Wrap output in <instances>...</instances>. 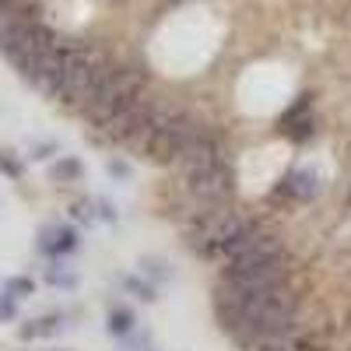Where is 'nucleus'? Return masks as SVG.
<instances>
[{
  "label": "nucleus",
  "mask_w": 351,
  "mask_h": 351,
  "mask_svg": "<svg viewBox=\"0 0 351 351\" xmlns=\"http://www.w3.org/2000/svg\"><path fill=\"white\" fill-rule=\"evenodd\" d=\"M211 313L218 330L236 344L239 351H256L302 319L306 295L295 281L267 288V291H250V295H221L211 291Z\"/></svg>",
  "instance_id": "f257e3e1"
},
{
  "label": "nucleus",
  "mask_w": 351,
  "mask_h": 351,
  "mask_svg": "<svg viewBox=\"0 0 351 351\" xmlns=\"http://www.w3.org/2000/svg\"><path fill=\"white\" fill-rule=\"evenodd\" d=\"M267 228H271L267 218L236 208V204H225V208H208L183 218L180 239L200 263H211V267L221 271L225 263L243 256Z\"/></svg>",
  "instance_id": "f03ea898"
},
{
  "label": "nucleus",
  "mask_w": 351,
  "mask_h": 351,
  "mask_svg": "<svg viewBox=\"0 0 351 351\" xmlns=\"http://www.w3.org/2000/svg\"><path fill=\"white\" fill-rule=\"evenodd\" d=\"M106 64H109V56L95 49L92 43L60 36V71H56V84H53L49 99L71 112H81Z\"/></svg>",
  "instance_id": "7ed1b4c3"
},
{
  "label": "nucleus",
  "mask_w": 351,
  "mask_h": 351,
  "mask_svg": "<svg viewBox=\"0 0 351 351\" xmlns=\"http://www.w3.org/2000/svg\"><path fill=\"white\" fill-rule=\"evenodd\" d=\"M144 88H148V74L134 64H116L109 60L92 88V95H88L84 109L77 112L81 120L88 123V130H102L109 120L120 109H127L134 99L144 95Z\"/></svg>",
  "instance_id": "20e7f679"
},
{
  "label": "nucleus",
  "mask_w": 351,
  "mask_h": 351,
  "mask_svg": "<svg viewBox=\"0 0 351 351\" xmlns=\"http://www.w3.org/2000/svg\"><path fill=\"white\" fill-rule=\"evenodd\" d=\"M299 274V260L295 253H285L271 263H250V267H221L211 291H221V295H250V291H267L278 285L295 281Z\"/></svg>",
  "instance_id": "39448f33"
},
{
  "label": "nucleus",
  "mask_w": 351,
  "mask_h": 351,
  "mask_svg": "<svg viewBox=\"0 0 351 351\" xmlns=\"http://www.w3.org/2000/svg\"><path fill=\"white\" fill-rule=\"evenodd\" d=\"M327 190V176L313 162H291L278 180L271 183V190L263 193V204L271 211H295V208H309L324 197Z\"/></svg>",
  "instance_id": "423d86ee"
},
{
  "label": "nucleus",
  "mask_w": 351,
  "mask_h": 351,
  "mask_svg": "<svg viewBox=\"0 0 351 351\" xmlns=\"http://www.w3.org/2000/svg\"><path fill=\"white\" fill-rule=\"evenodd\" d=\"M278 134L295 144V148H309V144L319 137V116H316V92L306 88L295 99L288 102V109L278 116Z\"/></svg>",
  "instance_id": "0eeeda50"
},
{
  "label": "nucleus",
  "mask_w": 351,
  "mask_h": 351,
  "mask_svg": "<svg viewBox=\"0 0 351 351\" xmlns=\"http://www.w3.org/2000/svg\"><path fill=\"white\" fill-rule=\"evenodd\" d=\"M81 246H84L81 228L71 225V221H46V225L36 228V253H39L46 263H53V260H71V256L81 253Z\"/></svg>",
  "instance_id": "6e6552de"
},
{
  "label": "nucleus",
  "mask_w": 351,
  "mask_h": 351,
  "mask_svg": "<svg viewBox=\"0 0 351 351\" xmlns=\"http://www.w3.org/2000/svg\"><path fill=\"white\" fill-rule=\"evenodd\" d=\"M77 313L71 309H46V313H36V316H28V319H18V341L21 344H36V341H53V337H60L67 334L74 324Z\"/></svg>",
  "instance_id": "1a4fd4ad"
},
{
  "label": "nucleus",
  "mask_w": 351,
  "mask_h": 351,
  "mask_svg": "<svg viewBox=\"0 0 351 351\" xmlns=\"http://www.w3.org/2000/svg\"><path fill=\"white\" fill-rule=\"evenodd\" d=\"M137 327H141V316H137L130 299H109L106 302V330H109L112 341L130 337Z\"/></svg>",
  "instance_id": "9d476101"
},
{
  "label": "nucleus",
  "mask_w": 351,
  "mask_h": 351,
  "mask_svg": "<svg viewBox=\"0 0 351 351\" xmlns=\"http://www.w3.org/2000/svg\"><path fill=\"white\" fill-rule=\"evenodd\" d=\"M137 274H141L144 281H152L158 291H165L176 278H180L176 263H172L169 256H162V253H141V256H137Z\"/></svg>",
  "instance_id": "9b49d317"
},
{
  "label": "nucleus",
  "mask_w": 351,
  "mask_h": 351,
  "mask_svg": "<svg viewBox=\"0 0 351 351\" xmlns=\"http://www.w3.org/2000/svg\"><path fill=\"white\" fill-rule=\"evenodd\" d=\"M116 288H120V295H130L134 302H141V306H155L158 299H162V291L152 285V281H144L137 271L130 274V271H120L116 274Z\"/></svg>",
  "instance_id": "f8f14e48"
},
{
  "label": "nucleus",
  "mask_w": 351,
  "mask_h": 351,
  "mask_svg": "<svg viewBox=\"0 0 351 351\" xmlns=\"http://www.w3.org/2000/svg\"><path fill=\"white\" fill-rule=\"evenodd\" d=\"M84 162H81V155H56L53 162H49V183H56V186H74V183H81L84 180Z\"/></svg>",
  "instance_id": "ddd939ff"
},
{
  "label": "nucleus",
  "mask_w": 351,
  "mask_h": 351,
  "mask_svg": "<svg viewBox=\"0 0 351 351\" xmlns=\"http://www.w3.org/2000/svg\"><path fill=\"white\" fill-rule=\"evenodd\" d=\"M43 285L53 288V291H77L81 274L71 267L67 260H53V263H46V267H43Z\"/></svg>",
  "instance_id": "4468645a"
},
{
  "label": "nucleus",
  "mask_w": 351,
  "mask_h": 351,
  "mask_svg": "<svg viewBox=\"0 0 351 351\" xmlns=\"http://www.w3.org/2000/svg\"><path fill=\"white\" fill-rule=\"evenodd\" d=\"M67 221L77 225L81 232H84V228H95V225H99V221H95V197H92V193L71 197V204H67Z\"/></svg>",
  "instance_id": "2eb2a0df"
},
{
  "label": "nucleus",
  "mask_w": 351,
  "mask_h": 351,
  "mask_svg": "<svg viewBox=\"0 0 351 351\" xmlns=\"http://www.w3.org/2000/svg\"><path fill=\"white\" fill-rule=\"evenodd\" d=\"M0 291L11 295V299H18V302H25V299H32L36 291H39V281L32 274H11V278L0 281Z\"/></svg>",
  "instance_id": "dca6fc26"
},
{
  "label": "nucleus",
  "mask_w": 351,
  "mask_h": 351,
  "mask_svg": "<svg viewBox=\"0 0 351 351\" xmlns=\"http://www.w3.org/2000/svg\"><path fill=\"white\" fill-rule=\"evenodd\" d=\"M25 155H18L14 148H0V176L11 183H25Z\"/></svg>",
  "instance_id": "f3484780"
},
{
  "label": "nucleus",
  "mask_w": 351,
  "mask_h": 351,
  "mask_svg": "<svg viewBox=\"0 0 351 351\" xmlns=\"http://www.w3.org/2000/svg\"><path fill=\"white\" fill-rule=\"evenodd\" d=\"M56 155H64L60 152V141H53V137H46V141H32V148H28V162H53Z\"/></svg>",
  "instance_id": "a211bd4d"
},
{
  "label": "nucleus",
  "mask_w": 351,
  "mask_h": 351,
  "mask_svg": "<svg viewBox=\"0 0 351 351\" xmlns=\"http://www.w3.org/2000/svg\"><path fill=\"white\" fill-rule=\"evenodd\" d=\"M92 197H95V221L99 225H120V208L109 197H99V193H92Z\"/></svg>",
  "instance_id": "6ab92c4d"
},
{
  "label": "nucleus",
  "mask_w": 351,
  "mask_h": 351,
  "mask_svg": "<svg viewBox=\"0 0 351 351\" xmlns=\"http://www.w3.org/2000/svg\"><path fill=\"white\" fill-rule=\"evenodd\" d=\"M106 172L112 176L116 183H130V176H134V165L123 158V155H109L106 158Z\"/></svg>",
  "instance_id": "aec40b11"
},
{
  "label": "nucleus",
  "mask_w": 351,
  "mask_h": 351,
  "mask_svg": "<svg viewBox=\"0 0 351 351\" xmlns=\"http://www.w3.org/2000/svg\"><path fill=\"white\" fill-rule=\"evenodd\" d=\"M116 344H120V351H148V348H152V334L144 330V327H137L130 337L116 341Z\"/></svg>",
  "instance_id": "412c9836"
},
{
  "label": "nucleus",
  "mask_w": 351,
  "mask_h": 351,
  "mask_svg": "<svg viewBox=\"0 0 351 351\" xmlns=\"http://www.w3.org/2000/svg\"><path fill=\"white\" fill-rule=\"evenodd\" d=\"M18 316H21V302L0 291V324H18Z\"/></svg>",
  "instance_id": "4be33fe9"
},
{
  "label": "nucleus",
  "mask_w": 351,
  "mask_h": 351,
  "mask_svg": "<svg viewBox=\"0 0 351 351\" xmlns=\"http://www.w3.org/2000/svg\"><path fill=\"white\" fill-rule=\"evenodd\" d=\"M43 351H74V348H43Z\"/></svg>",
  "instance_id": "5701e85b"
},
{
  "label": "nucleus",
  "mask_w": 351,
  "mask_h": 351,
  "mask_svg": "<svg viewBox=\"0 0 351 351\" xmlns=\"http://www.w3.org/2000/svg\"><path fill=\"white\" fill-rule=\"evenodd\" d=\"M348 215H351V183H348Z\"/></svg>",
  "instance_id": "b1692460"
},
{
  "label": "nucleus",
  "mask_w": 351,
  "mask_h": 351,
  "mask_svg": "<svg viewBox=\"0 0 351 351\" xmlns=\"http://www.w3.org/2000/svg\"><path fill=\"white\" fill-rule=\"evenodd\" d=\"M148 351H158V348H155V344H152V348H148Z\"/></svg>",
  "instance_id": "393cba45"
},
{
  "label": "nucleus",
  "mask_w": 351,
  "mask_h": 351,
  "mask_svg": "<svg viewBox=\"0 0 351 351\" xmlns=\"http://www.w3.org/2000/svg\"><path fill=\"white\" fill-rule=\"evenodd\" d=\"M18 351H25V348H18Z\"/></svg>",
  "instance_id": "a878e982"
}]
</instances>
